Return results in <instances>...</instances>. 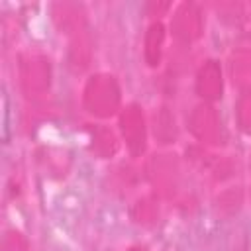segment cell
<instances>
[{
	"label": "cell",
	"instance_id": "cell-1",
	"mask_svg": "<svg viewBox=\"0 0 251 251\" xmlns=\"http://www.w3.org/2000/svg\"><path fill=\"white\" fill-rule=\"evenodd\" d=\"M4 139H8V98L4 94Z\"/></svg>",
	"mask_w": 251,
	"mask_h": 251
}]
</instances>
